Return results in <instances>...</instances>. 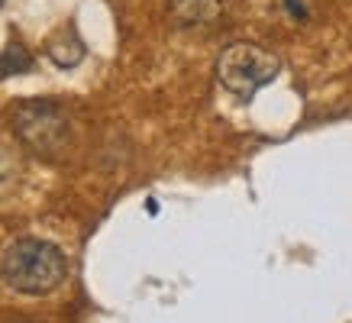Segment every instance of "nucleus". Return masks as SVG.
Instances as JSON below:
<instances>
[{"instance_id":"obj_1","label":"nucleus","mask_w":352,"mask_h":323,"mask_svg":"<svg viewBox=\"0 0 352 323\" xmlns=\"http://www.w3.org/2000/svg\"><path fill=\"white\" fill-rule=\"evenodd\" d=\"M0 275H3V281L13 291L30 294V298H43V294H52L68 278V258L49 239L26 236V239H16L3 252Z\"/></svg>"},{"instance_id":"obj_2","label":"nucleus","mask_w":352,"mask_h":323,"mask_svg":"<svg viewBox=\"0 0 352 323\" xmlns=\"http://www.w3.org/2000/svg\"><path fill=\"white\" fill-rule=\"evenodd\" d=\"M278 71H281V62L278 55H272L262 45L252 43H233L226 45L220 62H217V78L220 85L236 94L239 100H252L258 87H265L268 81H275Z\"/></svg>"},{"instance_id":"obj_3","label":"nucleus","mask_w":352,"mask_h":323,"mask_svg":"<svg viewBox=\"0 0 352 323\" xmlns=\"http://www.w3.org/2000/svg\"><path fill=\"white\" fill-rule=\"evenodd\" d=\"M13 133L39 155H55L68 146V117L52 100H26L13 113Z\"/></svg>"},{"instance_id":"obj_4","label":"nucleus","mask_w":352,"mask_h":323,"mask_svg":"<svg viewBox=\"0 0 352 323\" xmlns=\"http://www.w3.org/2000/svg\"><path fill=\"white\" fill-rule=\"evenodd\" d=\"M168 13L178 26H210L220 20V0H168Z\"/></svg>"},{"instance_id":"obj_5","label":"nucleus","mask_w":352,"mask_h":323,"mask_svg":"<svg viewBox=\"0 0 352 323\" xmlns=\"http://www.w3.org/2000/svg\"><path fill=\"white\" fill-rule=\"evenodd\" d=\"M49 55H52L55 65H62V68H72L85 58V43H81V36L75 32V26H68L55 36L52 43H49Z\"/></svg>"},{"instance_id":"obj_6","label":"nucleus","mask_w":352,"mask_h":323,"mask_svg":"<svg viewBox=\"0 0 352 323\" xmlns=\"http://www.w3.org/2000/svg\"><path fill=\"white\" fill-rule=\"evenodd\" d=\"M26 71H32V55L26 52L20 43H10L3 49V55H0V78L26 75Z\"/></svg>"},{"instance_id":"obj_7","label":"nucleus","mask_w":352,"mask_h":323,"mask_svg":"<svg viewBox=\"0 0 352 323\" xmlns=\"http://www.w3.org/2000/svg\"><path fill=\"white\" fill-rule=\"evenodd\" d=\"M285 7H288L291 16H300V20L307 16V10H304V0H285Z\"/></svg>"},{"instance_id":"obj_8","label":"nucleus","mask_w":352,"mask_h":323,"mask_svg":"<svg viewBox=\"0 0 352 323\" xmlns=\"http://www.w3.org/2000/svg\"><path fill=\"white\" fill-rule=\"evenodd\" d=\"M0 3H3V0H0Z\"/></svg>"}]
</instances>
